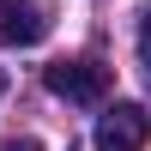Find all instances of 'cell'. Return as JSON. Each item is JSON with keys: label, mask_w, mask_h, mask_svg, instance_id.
<instances>
[{"label": "cell", "mask_w": 151, "mask_h": 151, "mask_svg": "<svg viewBox=\"0 0 151 151\" xmlns=\"http://www.w3.org/2000/svg\"><path fill=\"white\" fill-rule=\"evenodd\" d=\"M42 79H48L55 97H67V103H79V109H97L109 97V67H97V60H55Z\"/></svg>", "instance_id": "obj_1"}, {"label": "cell", "mask_w": 151, "mask_h": 151, "mask_svg": "<svg viewBox=\"0 0 151 151\" xmlns=\"http://www.w3.org/2000/svg\"><path fill=\"white\" fill-rule=\"evenodd\" d=\"M145 139H151V115L139 103H115L97 121V151H145Z\"/></svg>", "instance_id": "obj_2"}, {"label": "cell", "mask_w": 151, "mask_h": 151, "mask_svg": "<svg viewBox=\"0 0 151 151\" xmlns=\"http://www.w3.org/2000/svg\"><path fill=\"white\" fill-rule=\"evenodd\" d=\"M48 36V12L36 0H0V42L6 48H36Z\"/></svg>", "instance_id": "obj_3"}, {"label": "cell", "mask_w": 151, "mask_h": 151, "mask_svg": "<svg viewBox=\"0 0 151 151\" xmlns=\"http://www.w3.org/2000/svg\"><path fill=\"white\" fill-rule=\"evenodd\" d=\"M139 67H151V6L139 12Z\"/></svg>", "instance_id": "obj_4"}, {"label": "cell", "mask_w": 151, "mask_h": 151, "mask_svg": "<svg viewBox=\"0 0 151 151\" xmlns=\"http://www.w3.org/2000/svg\"><path fill=\"white\" fill-rule=\"evenodd\" d=\"M0 151H42V139H30V133H24V139H6Z\"/></svg>", "instance_id": "obj_5"}, {"label": "cell", "mask_w": 151, "mask_h": 151, "mask_svg": "<svg viewBox=\"0 0 151 151\" xmlns=\"http://www.w3.org/2000/svg\"><path fill=\"white\" fill-rule=\"evenodd\" d=\"M0 97H6V73H0Z\"/></svg>", "instance_id": "obj_6"}]
</instances>
